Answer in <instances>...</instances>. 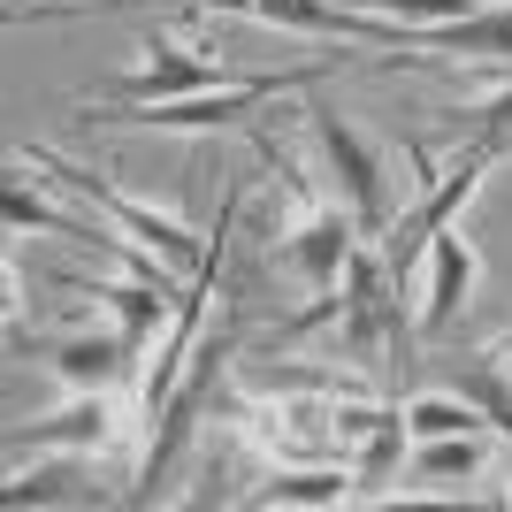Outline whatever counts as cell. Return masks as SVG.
<instances>
[{
	"instance_id": "1",
	"label": "cell",
	"mask_w": 512,
	"mask_h": 512,
	"mask_svg": "<svg viewBox=\"0 0 512 512\" xmlns=\"http://www.w3.org/2000/svg\"><path fill=\"white\" fill-rule=\"evenodd\" d=\"M16 161H23V169H46V184H54V192L85 199L100 222H115L123 237H138L146 253H161L176 276H199V268H207V253H214L207 237L184 230V222H176V214H161V207H138V199H130L123 184H107L100 169H77V161H62L54 146H16Z\"/></svg>"
},
{
	"instance_id": "2",
	"label": "cell",
	"mask_w": 512,
	"mask_h": 512,
	"mask_svg": "<svg viewBox=\"0 0 512 512\" xmlns=\"http://www.w3.org/2000/svg\"><path fill=\"white\" fill-rule=\"evenodd\" d=\"M337 77V62H306V69H276V77H230V85H207V92H184V100H161V107H92L85 100V123H138V130H222V123H245L260 115L268 100L299 85H321Z\"/></svg>"
},
{
	"instance_id": "3",
	"label": "cell",
	"mask_w": 512,
	"mask_h": 512,
	"mask_svg": "<svg viewBox=\"0 0 512 512\" xmlns=\"http://www.w3.org/2000/svg\"><path fill=\"white\" fill-rule=\"evenodd\" d=\"M306 130H314L321 161H329V184H337V199L352 207V222H360L367 237L390 230V153L367 138V130H352L337 115V107H306Z\"/></svg>"
},
{
	"instance_id": "4",
	"label": "cell",
	"mask_w": 512,
	"mask_h": 512,
	"mask_svg": "<svg viewBox=\"0 0 512 512\" xmlns=\"http://www.w3.org/2000/svg\"><path fill=\"white\" fill-rule=\"evenodd\" d=\"M360 222H352V207H337V199H299V214H291V230H283V260H291V276L314 283V291H337L344 268H352V253H360Z\"/></svg>"
},
{
	"instance_id": "5",
	"label": "cell",
	"mask_w": 512,
	"mask_h": 512,
	"mask_svg": "<svg viewBox=\"0 0 512 512\" xmlns=\"http://www.w3.org/2000/svg\"><path fill=\"white\" fill-rule=\"evenodd\" d=\"M207 85H230V69L214 62V46L153 39L138 69H123L115 85H100V107H161V100H184V92H207Z\"/></svg>"
},
{
	"instance_id": "6",
	"label": "cell",
	"mask_w": 512,
	"mask_h": 512,
	"mask_svg": "<svg viewBox=\"0 0 512 512\" xmlns=\"http://www.w3.org/2000/svg\"><path fill=\"white\" fill-rule=\"evenodd\" d=\"M428 283H421V337H444L451 321L474 306V283H482V260H474V245L459 237V222L451 230L428 237Z\"/></svg>"
},
{
	"instance_id": "7",
	"label": "cell",
	"mask_w": 512,
	"mask_h": 512,
	"mask_svg": "<svg viewBox=\"0 0 512 512\" xmlns=\"http://www.w3.org/2000/svg\"><path fill=\"white\" fill-rule=\"evenodd\" d=\"M123 436V421H115V406H107V390H77V406L46 413V421H16L8 428V451H107Z\"/></svg>"
},
{
	"instance_id": "8",
	"label": "cell",
	"mask_w": 512,
	"mask_h": 512,
	"mask_svg": "<svg viewBox=\"0 0 512 512\" xmlns=\"http://www.w3.org/2000/svg\"><path fill=\"white\" fill-rule=\"evenodd\" d=\"M138 352H146V344H130L123 329H92V337H54L46 344V367H54L69 390H115L130 367H138Z\"/></svg>"
},
{
	"instance_id": "9",
	"label": "cell",
	"mask_w": 512,
	"mask_h": 512,
	"mask_svg": "<svg viewBox=\"0 0 512 512\" xmlns=\"http://www.w3.org/2000/svg\"><path fill=\"white\" fill-rule=\"evenodd\" d=\"M360 497V482H352V467H329V459H314V467H276L260 490H245V505L260 512H283V505H306V512H329V505H352Z\"/></svg>"
},
{
	"instance_id": "10",
	"label": "cell",
	"mask_w": 512,
	"mask_h": 512,
	"mask_svg": "<svg viewBox=\"0 0 512 512\" xmlns=\"http://www.w3.org/2000/svg\"><path fill=\"white\" fill-rule=\"evenodd\" d=\"M85 299H100L130 344H153L161 329H169V306L184 299V283H153V276H130V283H85Z\"/></svg>"
},
{
	"instance_id": "11",
	"label": "cell",
	"mask_w": 512,
	"mask_h": 512,
	"mask_svg": "<svg viewBox=\"0 0 512 512\" xmlns=\"http://www.w3.org/2000/svg\"><path fill=\"white\" fill-rule=\"evenodd\" d=\"M406 406L390 413V421H375L360 436V444H352V459H344V467H352V482H360V497H390V482H398V459H406Z\"/></svg>"
},
{
	"instance_id": "12",
	"label": "cell",
	"mask_w": 512,
	"mask_h": 512,
	"mask_svg": "<svg viewBox=\"0 0 512 512\" xmlns=\"http://www.w3.org/2000/svg\"><path fill=\"white\" fill-rule=\"evenodd\" d=\"M451 390L474 398L497 436H512V383H505V367H497V352H459V360H451Z\"/></svg>"
},
{
	"instance_id": "13",
	"label": "cell",
	"mask_w": 512,
	"mask_h": 512,
	"mask_svg": "<svg viewBox=\"0 0 512 512\" xmlns=\"http://www.w3.org/2000/svg\"><path fill=\"white\" fill-rule=\"evenodd\" d=\"M0 497H8V505H92V482H85V467H77V459H62V467H39V474H8V482H0Z\"/></svg>"
},
{
	"instance_id": "14",
	"label": "cell",
	"mask_w": 512,
	"mask_h": 512,
	"mask_svg": "<svg viewBox=\"0 0 512 512\" xmlns=\"http://www.w3.org/2000/svg\"><path fill=\"white\" fill-rule=\"evenodd\" d=\"M490 428H467V436H428L421 451H413V474L421 482H467V474L490 467V444H482Z\"/></svg>"
},
{
	"instance_id": "15",
	"label": "cell",
	"mask_w": 512,
	"mask_h": 512,
	"mask_svg": "<svg viewBox=\"0 0 512 512\" xmlns=\"http://www.w3.org/2000/svg\"><path fill=\"white\" fill-rule=\"evenodd\" d=\"M406 428H413V444H428V436H467V428H490V421L459 390H421V398H406Z\"/></svg>"
},
{
	"instance_id": "16",
	"label": "cell",
	"mask_w": 512,
	"mask_h": 512,
	"mask_svg": "<svg viewBox=\"0 0 512 512\" xmlns=\"http://www.w3.org/2000/svg\"><path fill=\"white\" fill-rule=\"evenodd\" d=\"M467 146L490 153V161H505V153H512V85L490 92L482 107H467Z\"/></svg>"
},
{
	"instance_id": "17",
	"label": "cell",
	"mask_w": 512,
	"mask_h": 512,
	"mask_svg": "<svg viewBox=\"0 0 512 512\" xmlns=\"http://www.w3.org/2000/svg\"><path fill=\"white\" fill-rule=\"evenodd\" d=\"M505 497H512V490H505Z\"/></svg>"
}]
</instances>
